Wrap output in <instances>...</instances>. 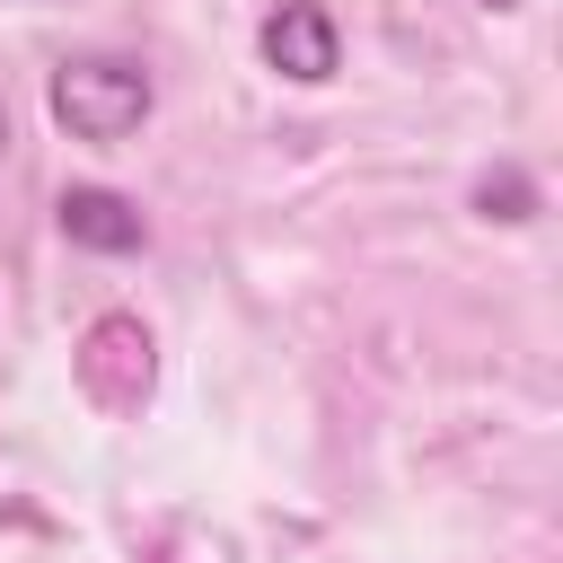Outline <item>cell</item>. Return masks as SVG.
Masks as SVG:
<instances>
[{
  "label": "cell",
  "mask_w": 563,
  "mask_h": 563,
  "mask_svg": "<svg viewBox=\"0 0 563 563\" xmlns=\"http://www.w3.org/2000/svg\"><path fill=\"white\" fill-rule=\"evenodd\" d=\"M62 238L88 246V255H132L150 229H141V211H132L123 194H106V185H70V194H62Z\"/></svg>",
  "instance_id": "cell-4"
},
{
  "label": "cell",
  "mask_w": 563,
  "mask_h": 563,
  "mask_svg": "<svg viewBox=\"0 0 563 563\" xmlns=\"http://www.w3.org/2000/svg\"><path fill=\"white\" fill-rule=\"evenodd\" d=\"M255 44H264V62H273L282 79H299V88L334 79V53H343V44H334V18H325L317 0H282Z\"/></svg>",
  "instance_id": "cell-3"
},
{
  "label": "cell",
  "mask_w": 563,
  "mask_h": 563,
  "mask_svg": "<svg viewBox=\"0 0 563 563\" xmlns=\"http://www.w3.org/2000/svg\"><path fill=\"white\" fill-rule=\"evenodd\" d=\"M70 378H79V396L97 405V413H141L150 405V378H158V361H150V325L141 317H97L88 334H79V352H70Z\"/></svg>",
  "instance_id": "cell-2"
},
{
  "label": "cell",
  "mask_w": 563,
  "mask_h": 563,
  "mask_svg": "<svg viewBox=\"0 0 563 563\" xmlns=\"http://www.w3.org/2000/svg\"><path fill=\"white\" fill-rule=\"evenodd\" d=\"M475 202H484V220H528V185L519 176H484Z\"/></svg>",
  "instance_id": "cell-5"
},
{
  "label": "cell",
  "mask_w": 563,
  "mask_h": 563,
  "mask_svg": "<svg viewBox=\"0 0 563 563\" xmlns=\"http://www.w3.org/2000/svg\"><path fill=\"white\" fill-rule=\"evenodd\" d=\"M44 106H53V123H62L70 141L114 150V141H132V132L150 123V70L123 62V53H79V62L53 70Z\"/></svg>",
  "instance_id": "cell-1"
},
{
  "label": "cell",
  "mask_w": 563,
  "mask_h": 563,
  "mask_svg": "<svg viewBox=\"0 0 563 563\" xmlns=\"http://www.w3.org/2000/svg\"><path fill=\"white\" fill-rule=\"evenodd\" d=\"M484 9H519V0H484Z\"/></svg>",
  "instance_id": "cell-6"
}]
</instances>
